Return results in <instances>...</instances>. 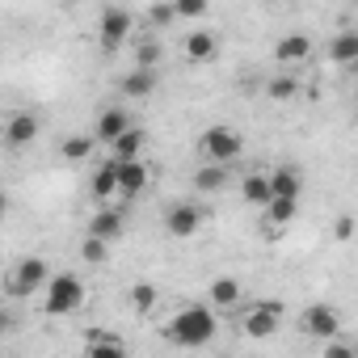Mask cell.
Returning <instances> with one entry per match:
<instances>
[{"label":"cell","instance_id":"obj_4","mask_svg":"<svg viewBox=\"0 0 358 358\" xmlns=\"http://www.w3.org/2000/svg\"><path fill=\"white\" fill-rule=\"evenodd\" d=\"M199 148H203V156H207V160H224V164H232V160H241L245 139H241V131H232V127L215 122V127H207V131H203Z\"/></svg>","mask_w":358,"mask_h":358},{"label":"cell","instance_id":"obj_3","mask_svg":"<svg viewBox=\"0 0 358 358\" xmlns=\"http://www.w3.org/2000/svg\"><path fill=\"white\" fill-rule=\"evenodd\" d=\"M47 282H51L47 257H22V262H17V270L9 274L5 291H9L13 299H26V295H34V291H47Z\"/></svg>","mask_w":358,"mask_h":358},{"label":"cell","instance_id":"obj_20","mask_svg":"<svg viewBox=\"0 0 358 358\" xmlns=\"http://www.w3.org/2000/svg\"><path fill=\"white\" fill-rule=\"evenodd\" d=\"M143 139H148V135H143V127H135V122H131V127L110 143V156H118V160H135V156L143 152Z\"/></svg>","mask_w":358,"mask_h":358},{"label":"cell","instance_id":"obj_13","mask_svg":"<svg viewBox=\"0 0 358 358\" xmlns=\"http://www.w3.org/2000/svg\"><path fill=\"white\" fill-rule=\"evenodd\" d=\"M308 55H312V38L308 34H282L274 43V59L278 64H303Z\"/></svg>","mask_w":358,"mask_h":358},{"label":"cell","instance_id":"obj_17","mask_svg":"<svg viewBox=\"0 0 358 358\" xmlns=\"http://www.w3.org/2000/svg\"><path fill=\"white\" fill-rule=\"evenodd\" d=\"M5 139H9V148L34 143V139H38V118H34V114H13L9 127H5Z\"/></svg>","mask_w":358,"mask_h":358},{"label":"cell","instance_id":"obj_9","mask_svg":"<svg viewBox=\"0 0 358 358\" xmlns=\"http://www.w3.org/2000/svg\"><path fill=\"white\" fill-rule=\"evenodd\" d=\"M148 182H152V173H148V164H143L139 156H135V160H118V194H122V199L143 194Z\"/></svg>","mask_w":358,"mask_h":358},{"label":"cell","instance_id":"obj_15","mask_svg":"<svg viewBox=\"0 0 358 358\" xmlns=\"http://www.w3.org/2000/svg\"><path fill=\"white\" fill-rule=\"evenodd\" d=\"M270 190H274V194H287V199H299V194H303V173H299L295 164H278V169L270 173Z\"/></svg>","mask_w":358,"mask_h":358},{"label":"cell","instance_id":"obj_23","mask_svg":"<svg viewBox=\"0 0 358 358\" xmlns=\"http://www.w3.org/2000/svg\"><path fill=\"white\" fill-rule=\"evenodd\" d=\"M89 232H93V236L114 241V236L122 232V215H118V211H110V207H97V211H93V220H89Z\"/></svg>","mask_w":358,"mask_h":358},{"label":"cell","instance_id":"obj_35","mask_svg":"<svg viewBox=\"0 0 358 358\" xmlns=\"http://www.w3.org/2000/svg\"><path fill=\"white\" fill-rule=\"evenodd\" d=\"M354 5H358V0H354Z\"/></svg>","mask_w":358,"mask_h":358},{"label":"cell","instance_id":"obj_31","mask_svg":"<svg viewBox=\"0 0 358 358\" xmlns=\"http://www.w3.org/2000/svg\"><path fill=\"white\" fill-rule=\"evenodd\" d=\"M160 64V43H139L135 47V68H156Z\"/></svg>","mask_w":358,"mask_h":358},{"label":"cell","instance_id":"obj_22","mask_svg":"<svg viewBox=\"0 0 358 358\" xmlns=\"http://www.w3.org/2000/svg\"><path fill=\"white\" fill-rule=\"evenodd\" d=\"M152 89H156V68H131L122 76V93L127 97H148Z\"/></svg>","mask_w":358,"mask_h":358},{"label":"cell","instance_id":"obj_24","mask_svg":"<svg viewBox=\"0 0 358 358\" xmlns=\"http://www.w3.org/2000/svg\"><path fill=\"white\" fill-rule=\"evenodd\" d=\"M207 295H211L215 308H236V303H241V282L224 274V278H215V282L207 287Z\"/></svg>","mask_w":358,"mask_h":358},{"label":"cell","instance_id":"obj_25","mask_svg":"<svg viewBox=\"0 0 358 358\" xmlns=\"http://www.w3.org/2000/svg\"><path fill=\"white\" fill-rule=\"evenodd\" d=\"M97 143H101L97 135H68L59 152H64L68 160H85V156H93V148H97Z\"/></svg>","mask_w":358,"mask_h":358},{"label":"cell","instance_id":"obj_26","mask_svg":"<svg viewBox=\"0 0 358 358\" xmlns=\"http://www.w3.org/2000/svg\"><path fill=\"white\" fill-rule=\"evenodd\" d=\"M156 299H160V291H156L152 282H135V287H131V308H135L139 316H148V312L156 308Z\"/></svg>","mask_w":358,"mask_h":358},{"label":"cell","instance_id":"obj_27","mask_svg":"<svg viewBox=\"0 0 358 358\" xmlns=\"http://www.w3.org/2000/svg\"><path fill=\"white\" fill-rule=\"evenodd\" d=\"M80 257H85L89 266H101V262L110 257V241H106V236H93V232H89V236H85V245H80Z\"/></svg>","mask_w":358,"mask_h":358},{"label":"cell","instance_id":"obj_6","mask_svg":"<svg viewBox=\"0 0 358 358\" xmlns=\"http://www.w3.org/2000/svg\"><path fill=\"white\" fill-rule=\"evenodd\" d=\"M199 228H203V211H199L194 203H177V207H169V211H164V232H169V236H177V241L194 236Z\"/></svg>","mask_w":358,"mask_h":358},{"label":"cell","instance_id":"obj_14","mask_svg":"<svg viewBox=\"0 0 358 358\" xmlns=\"http://www.w3.org/2000/svg\"><path fill=\"white\" fill-rule=\"evenodd\" d=\"M224 186H228V164L224 160H207L194 173V190H203V194H220Z\"/></svg>","mask_w":358,"mask_h":358},{"label":"cell","instance_id":"obj_16","mask_svg":"<svg viewBox=\"0 0 358 358\" xmlns=\"http://www.w3.org/2000/svg\"><path fill=\"white\" fill-rule=\"evenodd\" d=\"M215 55H220V43H215L211 30H194V34L186 38V59H190V64H211Z\"/></svg>","mask_w":358,"mask_h":358},{"label":"cell","instance_id":"obj_18","mask_svg":"<svg viewBox=\"0 0 358 358\" xmlns=\"http://www.w3.org/2000/svg\"><path fill=\"white\" fill-rule=\"evenodd\" d=\"M329 59L341 64V68H354V64H358V30H341V34H333V43H329Z\"/></svg>","mask_w":358,"mask_h":358},{"label":"cell","instance_id":"obj_34","mask_svg":"<svg viewBox=\"0 0 358 358\" xmlns=\"http://www.w3.org/2000/svg\"><path fill=\"white\" fill-rule=\"evenodd\" d=\"M270 5H278V0H270Z\"/></svg>","mask_w":358,"mask_h":358},{"label":"cell","instance_id":"obj_5","mask_svg":"<svg viewBox=\"0 0 358 358\" xmlns=\"http://www.w3.org/2000/svg\"><path fill=\"white\" fill-rule=\"evenodd\" d=\"M131 34H135V17H131L127 9H106V13H101L97 38H101V47H106V51H118Z\"/></svg>","mask_w":358,"mask_h":358},{"label":"cell","instance_id":"obj_11","mask_svg":"<svg viewBox=\"0 0 358 358\" xmlns=\"http://www.w3.org/2000/svg\"><path fill=\"white\" fill-rule=\"evenodd\" d=\"M85 354H89V358H122V354H127V341H122L118 333L93 329V333L85 337Z\"/></svg>","mask_w":358,"mask_h":358},{"label":"cell","instance_id":"obj_1","mask_svg":"<svg viewBox=\"0 0 358 358\" xmlns=\"http://www.w3.org/2000/svg\"><path fill=\"white\" fill-rule=\"evenodd\" d=\"M215 329H220L215 312H211V308H203V303H190V308H182V312H177V316L164 324V337H169L173 345L199 350V345H207V341L215 337Z\"/></svg>","mask_w":358,"mask_h":358},{"label":"cell","instance_id":"obj_8","mask_svg":"<svg viewBox=\"0 0 358 358\" xmlns=\"http://www.w3.org/2000/svg\"><path fill=\"white\" fill-rule=\"evenodd\" d=\"M303 333H312V337H337L341 333V312L329 308V303H312L303 312Z\"/></svg>","mask_w":358,"mask_h":358},{"label":"cell","instance_id":"obj_33","mask_svg":"<svg viewBox=\"0 0 358 358\" xmlns=\"http://www.w3.org/2000/svg\"><path fill=\"white\" fill-rule=\"evenodd\" d=\"M354 345L350 341H337V337H324V358H350Z\"/></svg>","mask_w":358,"mask_h":358},{"label":"cell","instance_id":"obj_32","mask_svg":"<svg viewBox=\"0 0 358 358\" xmlns=\"http://www.w3.org/2000/svg\"><path fill=\"white\" fill-rule=\"evenodd\" d=\"M354 228H358V220H354V215H337V220H333V241H350V236H354Z\"/></svg>","mask_w":358,"mask_h":358},{"label":"cell","instance_id":"obj_28","mask_svg":"<svg viewBox=\"0 0 358 358\" xmlns=\"http://www.w3.org/2000/svg\"><path fill=\"white\" fill-rule=\"evenodd\" d=\"M173 22H182V17H177V9H173V0H156V5L148 9V26H156V30H164Z\"/></svg>","mask_w":358,"mask_h":358},{"label":"cell","instance_id":"obj_30","mask_svg":"<svg viewBox=\"0 0 358 358\" xmlns=\"http://www.w3.org/2000/svg\"><path fill=\"white\" fill-rule=\"evenodd\" d=\"M299 93V80L295 76H278V80H270V97L274 101H291Z\"/></svg>","mask_w":358,"mask_h":358},{"label":"cell","instance_id":"obj_10","mask_svg":"<svg viewBox=\"0 0 358 358\" xmlns=\"http://www.w3.org/2000/svg\"><path fill=\"white\" fill-rule=\"evenodd\" d=\"M127 127H131V118H127V110H118V106H110V110H101V114H97V122H93V135H97V139H101V143L110 148V143H114V139H118V135H122Z\"/></svg>","mask_w":358,"mask_h":358},{"label":"cell","instance_id":"obj_29","mask_svg":"<svg viewBox=\"0 0 358 358\" xmlns=\"http://www.w3.org/2000/svg\"><path fill=\"white\" fill-rule=\"evenodd\" d=\"M173 9H177V17H182V22H199V17H207L211 0H173Z\"/></svg>","mask_w":358,"mask_h":358},{"label":"cell","instance_id":"obj_21","mask_svg":"<svg viewBox=\"0 0 358 358\" xmlns=\"http://www.w3.org/2000/svg\"><path fill=\"white\" fill-rule=\"evenodd\" d=\"M295 215H299V199L274 194V199L266 203V224H270V228H287V224H291Z\"/></svg>","mask_w":358,"mask_h":358},{"label":"cell","instance_id":"obj_2","mask_svg":"<svg viewBox=\"0 0 358 358\" xmlns=\"http://www.w3.org/2000/svg\"><path fill=\"white\" fill-rule=\"evenodd\" d=\"M85 303V282L76 274H51L47 291H43V312L47 316H72Z\"/></svg>","mask_w":358,"mask_h":358},{"label":"cell","instance_id":"obj_7","mask_svg":"<svg viewBox=\"0 0 358 358\" xmlns=\"http://www.w3.org/2000/svg\"><path fill=\"white\" fill-rule=\"evenodd\" d=\"M278 320H282V312L274 308V303H257V308H249L245 312V320H241V329L249 333V337H274L278 333Z\"/></svg>","mask_w":358,"mask_h":358},{"label":"cell","instance_id":"obj_12","mask_svg":"<svg viewBox=\"0 0 358 358\" xmlns=\"http://www.w3.org/2000/svg\"><path fill=\"white\" fill-rule=\"evenodd\" d=\"M89 194H93L97 203H106L110 194H118V156H110V160L89 177Z\"/></svg>","mask_w":358,"mask_h":358},{"label":"cell","instance_id":"obj_19","mask_svg":"<svg viewBox=\"0 0 358 358\" xmlns=\"http://www.w3.org/2000/svg\"><path fill=\"white\" fill-rule=\"evenodd\" d=\"M241 199L253 203V207H266V203L274 199V190H270V173H249L245 182H241Z\"/></svg>","mask_w":358,"mask_h":358}]
</instances>
